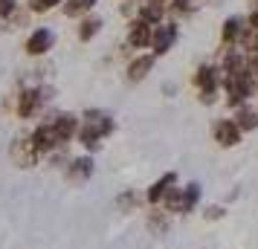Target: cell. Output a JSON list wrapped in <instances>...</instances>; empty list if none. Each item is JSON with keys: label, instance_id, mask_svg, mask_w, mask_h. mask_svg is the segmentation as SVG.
Here are the masks:
<instances>
[{"label": "cell", "instance_id": "ba28073f", "mask_svg": "<svg viewBox=\"0 0 258 249\" xmlns=\"http://www.w3.org/2000/svg\"><path fill=\"white\" fill-rule=\"evenodd\" d=\"M223 93H226V105L238 110V107H244L249 102V96L255 93V90L249 87L246 78H226L223 81Z\"/></svg>", "mask_w": 258, "mask_h": 249}, {"label": "cell", "instance_id": "7402d4cb", "mask_svg": "<svg viewBox=\"0 0 258 249\" xmlns=\"http://www.w3.org/2000/svg\"><path fill=\"white\" fill-rule=\"evenodd\" d=\"M67 0H29L26 6L32 9V15H41V12H49V9H55V6H64Z\"/></svg>", "mask_w": 258, "mask_h": 249}, {"label": "cell", "instance_id": "30bf717a", "mask_svg": "<svg viewBox=\"0 0 258 249\" xmlns=\"http://www.w3.org/2000/svg\"><path fill=\"white\" fill-rule=\"evenodd\" d=\"M82 119H84V125H87L90 131H96L102 139L116 131V122H113V116H110V113H105V110H96V107H93V110H84Z\"/></svg>", "mask_w": 258, "mask_h": 249}, {"label": "cell", "instance_id": "6da1fadb", "mask_svg": "<svg viewBox=\"0 0 258 249\" xmlns=\"http://www.w3.org/2000/svg\"><path fill=\"white\" fill-rule=\"evenodd\" d=\"M9 156H12V162H15L18 168H32V165H38L41 154H38L35 142H32V133H29V136H15V139H12V148H9Z\"/></svg>", "mask_w": 258, "mask_h": 249}, {"label": "cell", "instance_id": "8fae6325", "mask_svg": "<svg viewBox=\"0 0 258 249\" xmlns=\"http://www.w3.org/2000/svg\"><path fill=\"white\" fill-rule=\"evenodd\" d=\"M52 125H55V133H58V139L64 145L70 142L73 136H79V131H82V125H79V122H82V119L76 116V113H52Z\"/></svg>", "mask_w": 258, "mask_h": 249}, {"label": "cell", "instance_id": "7c38bea8", "mask_svg": "<svg viewBox=\"0 0 258 249\" xmlns=\"http://www.w3.org/2000/svg\"><path fill=\"white\" fill-rule=\"evenodd\" d=\"M244 26H246V18H241V15H229V18H223V24H221V47H235L238 38H241V32H244Z\"/></svg>", "mask_w": 258, "mask_h": 249}, {"label": "cell", "instance_id": "52a82bcc", "mask_svg": "<svg viewBox=\"0 0 258 249\" xmlns=\"http://www.w3.org/2000/svg\"><path fill=\"white\" fill-rule=\"evenodd\" d=\"M151 41H154V26L151 24H145L140 18L128 21V38H125L128 49H145V47H151Z\"/></svg>", "mask_w": 258, "mask_h": 249}, {"label": "cell", "instance_id": "e0dca14e", "mask_svg": "<svg viewBox=\"0 0 258 249\" xmlns=\"http://www.w3.org/2000/svg\"><path fill=\"white\" fill-rule=\"evenodd\" d=\"M232 122L241 128V131H255V128H258V110H255V107H249V105L238 107Z\"/></svg>", "mask_w": 258, "mask_h": 249}, {"label": "cell", "instance_id": "d6986e66", "mask_svg": "<svg viewBox=\"0 0 258 249\" xmlns=\"http://www.w3.org/2000/svg\"><path fill=\"white\" fill-rule=\"evenodd\" d=\"M163 209L168 214H177V212H183V189L180 186H174V189L165 194V200H163Z\"/></svg>", "mask_w": 258, "mask_h": 249}, {"label": "cell", "instance_id": "8992f818", "mask_svg": "<svg viewBox=\"0 0 258 249\" xmlns=\"http://www.w3.org/2000/svg\"><path fill=\"white\" fill-rule=\"evenodd\" d=\"M52 44H55L52 29H47V26H38V29H32V32H29L24 49H26V55L38 58V55H47L49 49H52Z\"/></svg>", "mask_w": 258, "mask_h": 249}, {"label": "cell", "instance_id": "cb8c5ba5", "mask_svg": "<svg viewBox=\"0 0 258 249\" xmlns=\"http://www.w3.org/2000/svg\"><path fill=\"white\" fill-rule=\"evenodd\" d=\"M116 203H119V209H131V206H137L140 200H137V194H134V191H128V194H122Z\"/></svg>", "mask_w": 258, "mask_h": 249}, {"label": "cell", "instance_id": "484cf974", "mask_svg": "<svg viewBox=\"0 0 258 249\" xmlns=\"http://www.w3.org/2000/svg\"><path fill=\"white\" fill-rule=\"evenodd\" d=\"M246 21H249V26H255V29H258V6L249 9V18H246Z\"/></svg>", "mask_w": 258, "mask_h": 249}, {"label": "cell", "instance_id": "5b68a950", "mask_svg": "<svg viewBox=\"0 0 258 249\" xmlns=\"http://www.w3.org/2000/svg\"><path fill=\"white\" fill-rule=\"evenodd\" d=\"M191 81L198 87V93H218V87L223 84V72L218 64H200Z\"/></svg>", "mask_w": 258, "mask_h": 249}, {"label": "cell", "instance_id": "603a6c76", "mask_svg": "<svg viewBox=\"0 0 258 249\" xmlns=\"http://www.w3.org/2000/svg\"><path fill=\"white\" fill-rule=\"evenodd\" d=\"M165 214H168V212H165ZM165 214H157V212L151 214V220H148L151 232H157V235H160V232H165V229H168V217H165Z\"/></svg>", "mask_w": 258, "mask_h": 249}, {"label": "cell", "instance_id": "44dd1931", "mask_svg": "<svg viewBox=\"0 0 258 249\" xmlns=\"http://www.w3.org/2000/svg\"><path fill=\"white\" fill-rule=\"evenodd\" d=\"M198 200H200V186H198V183H188L186 189H183V214L195 212Z\"/></svg>", "mask_w": 258, "mask_h": 249}, {"label": "cell", "instance_id": "ac0fdd59", "mask_svg": "<svg viewBox=\"0 0 258 249\" xmlns=\"http://www.w3.org/2000/svg\"><path fill=\"white\" fill-rule=\"evenodd\" d=\"M99 0H67L64 3V15L67 18H87V15L93 12V6Z\"/></svg>", "mask_w": 258, "mask_h": 249}, {"label": "cell", "instance_id": "ffe728a7", "mask_svg": "<svg viewBox=\"0 0 258 249\" xmlns=\"http://www.w3.org/2000/svg\"><path fill=\"white\" fill-rule=\"evenodd\" d=\"M79 142H82V148H87V151H99V145H102V136L96 131H90L87 125H82V131H79V136H76Z\"/></svg>", "mask_w": 258, "mask_h": 249}, {"label": "cell", "instance_id": "2e32d148", "mask_svg": "<svg viewBox=\"0 0 258 249\" xmlns=\"http://www.w3.org/2000/svg\"><path fill=\"white\" fill-rule=\"evenodd\" d=\"M102 18H96V15H87V18H82L79 21V29H76V35H79V41L82 44H87V41H93L99 32H102Z\"/></svg>", "mask_w": 258, "mask_h": 249}, {"label": "cell", "instance_id": "3957f363", "mask_svg": "<svg viewBox=\"0 0 258 249\" xmlns=\"http://www.w3.org/2000/svg\"><path fill=\"white\" fill-rule=\"evenodd\" d=\"M32 142H35V148H38V154H41V156H49L52 151L64 148V142H61L58 133H55V125H52V119L41 122L35 131H32Z\"/></svg>", "mask_w": 258, "mask_h": 249}, {"label": "cell", "instance_id": "5bb4252c", "mask_svg": "<svg viewBox=\"0 0 258 249\" xmlns=\"http://www.w3.org/2000/svg\"><path fill=\"white\" fill-rule=\"evenodd\" d=\"M174 186H177V174H174V171H168V174H163L157 183H151V189H148V194H145V197H148V203H151V206H157V203L165 200V194L174 189Z\"/></svg>", "mask_w": 258, "mask_h": 249}, {"label": "cell", "instance_id": "9a60e30c", "mask_svg": "<svg viewBox=\"0 0 258 249\" xmlns=\"http://www.w3.org/2000/svg\"><path fill=\"white\" fill-rule=\"evenodd\" d=\"M90 174H93V159L90 156H76L67 165V177L73 183H84V180H90Z\"/></svg>", "mask_w": 258, "mask_h": 249}, {"label": "cell", "instance_id": "9c48e42d", "mask_svg": "<svg viewBox=\"0 0 258 249\" xmlns=\"http://www.w3.org/2000/svg\"><path fill=\"white\" fill-rule=\"evenodd\" d=\"M241 128L235 125L232 119H221V122H215V128H212V136H215V142L221 145V148H235V145L241 142Z\"/></svg>", "mask_w": 258, "mask_h": 249}, {"label": "cell", "instance_id": "d4e9b609", "mask_svg": "<svg viewBox=\"0 0 258 249\" xmlns=\"http://www.w3.org/2000/svg\"><path fill=\"white\" fill-rule=\"evenodd\" d=\"M203 214H206L209 220H221V217H223V209H221V206H212V209H206Z\"/></svg>", "mask_w": 258, "mask_h": 249}, {"label": "cell", "instance_id": "277c9868", "mask_svg": "<svg viewBox=\"0 0 258 249\" xmlns=\"http://www.w3.org/2000/svg\"><path fill=\"white\" fill-rule=\"evenodd\" d=\"M44 105V96H41V87H21V93L15 99V113L18 119H32Z\"/></svg>", "mask_w": 258, "mask_h": 249}, {"label": "cell", "instance_id": "4316f807", "mask_svg": "<svg viewBox=\"0 0 258 249\" xmlns=\"http://www.w3.org/2000/svg\"><path fill=\"white\" fill-rule=\"evenodd\" d=\"M198 99H200V105H212L215 102V93H198Z\"/></svg>", "mask_w": 258, "mask_h": 249}, {"label": "cell", "instance_id": "4fadbf2b", "mask_svg": "<svg viewBox=\"0 0 258 249\" xmlns=\"http://www.w3.org/2000/svg\"><path fill=\"white\" fill-rule=\"evenodd\" d=\"M154 61H157L154 52H140V55H134V58L128 61V81H142V78L154 70Z\"/></svg>", "mask_w": 258, "mask_h": 249}, {"label": "cell", "instance_id": "7a4b0ae2", "mask_svg": "<svg viewBox=\"0 0 258 249\" xmlns=\"http://www.w3.org/2000/svg\"><path fill=\"white\" fill-rule=\"evenodd\" d=\"M177 38H180V29H177L174 21H165V24L154 26V41H151V52L157 58H163L171 52V47L177 44Z\"/></svg>", "mask_w": 258, "mask_h": 249}]
</instances>
